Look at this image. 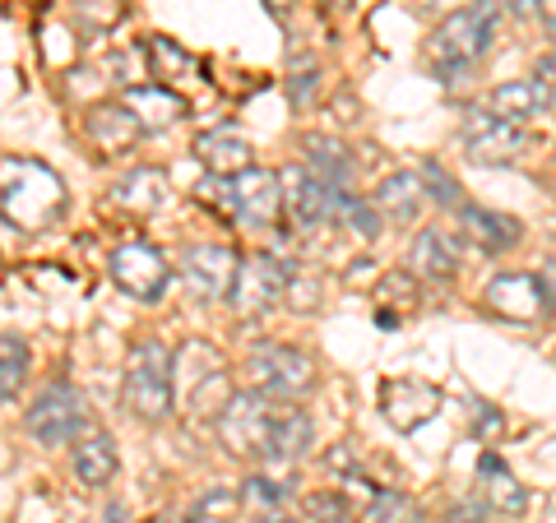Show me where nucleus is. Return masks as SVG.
Returning a JSON list of instances; mask_svg holds the SVG:
<instances>
[{
  "instance_id": "f257e3e1",
  "label": "nucleus",
  "mask_w": 556,
  "mask_h": 523,
  "mask_svg": "<svg viewBox=\"0 0 556 523\" xmlns=\"http://www.w3.org/2000/svg\"><path fill=\"white\" fill-rule=\"evenodd\" d=\"M65 214V181L38 158H0V218L42 232Z\"/></svg>"
},
{
  "instance_id": "f03ea898",
  "label": "nucleus",
  "mask_w": 556,
  "mask_h": 523,
  "mask_svg": "<svg viewBox=\"0 0 556 523\" xmlns=\"http://www.w3.org/2000/svg\"><path fill=\"white\" fill-rule=\"evenodd\" d=\"M496 28H501V0H468V5L450 10L445 20L431 28L427 61L437 65L441 75H459V69L486 56V47L496 42Z\"/></svg>"
},
{
  "instance_id": "7ed1b4c3",
  "label": "nucleus",
  "mask_w": 556,
  "mask_h": 523,
  "mask_svg": "<svg viewBox=\"0 0 556 523\" xmlns=\"http://www.w3.org/2000/svg\"><path fill=\"white\" fill-rule=\"evenodd\" d=\"M121 398L139 422H163L177 398V353L163 339H139L130 347L126 380H121Z\"/></svg>"
},
{
  "instance_id": "20e7f679",
  "label": "nucleus",
  "mask_w": 556,
  "mask_h": 523,
  "mask_svg": "<svg viewBox=\"0 0 556 523\" xmlns=\"http://www.w3.org/2000/svg\"><path fill=\"white\" fill-rule=\"evenodd\" d=\"M200 200L223 208L241 228H274L283 214V186L265 167H251L241 177H208L200 181Z\"/></svg>"
},
{
  "instance_id": "39448f33",
  "label": "nucleus",
  "mask_w": 556,
  "mask_h": 523,
  "mask_svg": "<svg viewBox=\"0 0 556 523\" xmlns=\"http://www.w3.org/2000/svg\"><path fill=\"white\" fill-rule=\"evenodd\" d=\"M24 426L38 445L65 449V445H75L79 435H89V404H84V394L70 385V380H51V385L28 404Z\"/></svg>"
},
{
  "instance_id": "423d86ee",
  "label": "nucleus",
  "mask_w": 556,
  "mask_h": 523,
  "mask_svg": "<svg viewBox=\"0 0 556 523\" xmlns=\"http://www.w3.org/2000/svg\"><path fill=\"white\" fill-rule=\"evenodd\" d=\"M247 375L260 394L278 398V404H288V398H302L316 390V357L302 353V347H288V343H265L255 347L247 357Z\"/></svg>"
},
{
  "instance_id": "0eeeda50",
  "label": "nucleus",
  "mask_w": 556,
  "mask_h": 523,
  "mask_svg": "<svg viewBox=\"0 0 556 523\" xmlns=\"http://www.w3.org/2000/svg\"><path fill=\"white\" fill-rule=\"evenodd\" d=\"M274 417H278V398L247 390V394H232L218 412V441L228 455L237 459H265V445H269V431H274Z\"/></svg>"
},
{
  "instance_id": "6e6552de",
  "label": "nucleus",
  "mask_w": 556,
  "mask_h": 523,
  "mask_svg": "<svg viewBox=\"0 0 556 523\" xmlns=\"http://www.w3.org/2000/svg\"><path fill=\"white\" fill-rule=\"evenodd\" d=\"M459 144L473 163L482 167H496V163H515L525 158L529 149V130L525 126H510V120L492 116L486 107H468L464 112V126H459Z\"/></svg>"
},
{
  "instance_id": "1a4fd4ad",
  "label": "nucleus",
  "mask_w": 556,
  "mask_h": 523,
  "mask_svg": "<svg viewBox=\"0 0 556 523\" xmlns=\"http://www.w3.org/2000/svg\"><path fill=\"white\" fill-rule=\"evenodd\" d=\"M237 269L241 259L232 246H218V241H204V246H186L181 255V283L195 302H223L237 288Z\"/></svg>"
},
{
  "instance_id": "9d476101",
  "label": "nucleus",
  "mask_w": 556,
  "mask_h": 523,
  "mask_svg": "<svg viewBox=\"0 0 556 523\" xmlns=\"http://www.w3.org/2000/svg\"><path fill=\"white\" fill-rule=\"evenodd\" d=\"M482 302L492 316L501 320H515V324H538L552 306V292L543 283V273H496L486 283Z\"/></svg>"
},
{
  "instance_id": "9b49d317",
  "label": "nucleus",
  "mask_w": 556,
  "mask_h": 523,
  "mask_svg": "<svg viewBox=\"0 0 556 523\" xmlns=\"http://www.w3.org/2000/svg\"><path fill=\"white\" fill-rule=\"evenodd\" d=\"M278 186H283V208L292 214V222H298V228H325V222L339 218L343 190H334L329 181H320L316 171H306V167H283V171H278Z\"/></svg>"
},
{
  "instance_id": "f8f14e48",
  "label": "nucleus",
  "mask_w": 556,
  "mask_h": 523,
  "mask_svg": "<svg viewBox=\"0 0 556 523\" xmlns=\"http://www.w3.org/2000/svg\"><path fill=\"white\" fill-rule=\"evenodd\" d=\"M112 278L116 288L135 296V302H159V296L167 292V259L159 246H149V241H126V246L112 251Z\"/></svg>"
},
{
  "instance_id": "ddd939ff",
  "label": "nucleus",
  "mask_w": 556,
  "mask_h": 523,
  "mask_svg": "<svg viewBox=\"0 0 556 523\" xmlns=\"http://www.w3.org/2000/svg\"><path fill=\"white\" fill-rule=\"evenodd\" d=\"M288 283H292V269L278 255H251L237 269L232 306L241 316H265V310H274L288 296Z\"/></svg>"
},
{
  "instance_id": "4468645a",
  "label": "nucleus",
  "mask_w": 556,
  "mask_h": 523,
  "mask_svg": "<svg viewBox=\"0 0 556 523\" xmlns=\"http://www.w3.org/2000/svg\"><path fill=\"white\" fill-rule=\"evenodd\" d=\"M437 412H441V390L427 385V380L394 375V380L380 385V417H386L399 435H413L417 426H427Z\"/></svg>"
},
{
  "instance_id": "2eb2a0df",
  "label": "nucleus",
  "mask_w": 556,
  "mask_h": 523,
  "mask_svg": "<svg viewBox=\"0 0 556 523\" xmlns=\"http://www.w3.org/2000/svg\"><path fill=\"white\" fill-rule=\"evenodd\" d=\"M408 273L417 283H450L464 265V251H459V232L450 228H422L408 241V255H404Z\"/></svg>"
},
{
  "instance_id": "dca6fc26",
  "label": "nucleus",
  "mask_w": 556,
  "mask_h": 523,
  "mask_svg": "<svg viewBox=\"0 0 556 523\" xmlns=\"http://www.w3.org/2000/svg\"><path fill=\"white\" fill-rule=\"evenodd\" d=\"M459 237L473 241L482 255H506L525 241V228L519 218L510 214H496V208H482V204H459Z\"/></svg>"
},
{
  "instance_id": "f3484780",
  "label": "nucleus",
  "mask_w": 556,
  "mask_h": 523,
  "mask_svg": "<svg viewBox=\"0 0 556 523\" xmlns=\"http://www.w3.org/2000/svg\"><path fill=\"white\" fill-rule=\"evenodd\" d=\"M556 102V93L547 89L543 79H510V84H501V89H492L482 98V107L501 116V120H510V126H533L538 116H543L547 107Z\"/></svg>"
},
{
  "instance_id": "a211bd4d",
  "label": "nucleus",
  "mask_w": 556,
  "mask_h": 523,
  "mask_svg": "<svg viewBox=\"0 0 556 523\" xmlns=\"http://www.w3.org/2000/svg\"><path fill=\"white\" fill-rule=\"evenodd\" d=\"M121 107L139 120V130L153 135V130L177 126L186 116V98L177 89H167V84H130V89L121 93Z\"/></svg>"
},
{
  "instance_id": "6ab92c4d",
  "label": "nucleus",
  "mask_w": 556,
  "mask_h": 523,
  "mask_svg": "<svg viewBox=\"0 0 556 523\" xmlns=\"http://www.w3.org/2000/svg\"><path fill=\"white\" fill-rule=\"evenodd\" d=\"M311 441H316V426H311V417L292 404H278V417H274V431H269V445H265V463L269 468H288L298 463Z\"/></svg>"
},
{
  "instance_id": "aec40b11",
  "label": "nucleus",
  "mask_w": 556,
  "mask_h": 523,
  "mask_svg": "<svg viewBox=\"0 0 556 523\" xmlns=\"http://www.w3.org/2000/svg\"><path fill=\"white\" fill-rule=\"evenodd\" d=\"M84 135L93 139V149L102 158H116V153H126L144 130H139V120L121 107V102H102V107H89V116H84Z\"/></svg>"
},
{
  "instance_id": "412c9836",
  "label": "nucleus",
  "mask_w": 556,
  "mask_h": 523,
  "mask_svg": "<svg viewBox=\"0 0 556 523\" xmlns=\"http://www.w3.org/2000/svg\"><path fill=\"white\" fill-rule=\"evenodd\" d=\"M195 158L208 177H241V171H251V144L232 126H223L195 139Z\"/></svg>"
},
{
  "instance_id": "4be33fe9",
  "label": "nucleus",
  "mask_w": 556,
  "mask_h": 523,
  "mask_svg": "<svg viewBox=\"0 0 556 523\" xmlns=\"http://www.w3.org/2000/svg\"><path fill=\"white\" fill-rule=\"evenodd\" d=\"M422 200H427V186H422V171H394V177H386L376 186V214L386 222H413L417 214H422Z\"/></svg>"
},
{
  "instance_id": "5701e85b",
  "label": "nucleus",
  "mask_w": 556,
  "mask_h": 523,
  "mask_svg": "<svg viewBox=\"0 0 556 523\" xmlns=\"http://www.w3.org/2000/svg\"><path fill=\"white\" fill-rule=\"evenodd\" d=\"M478 486H482L486 510H501V514H510V519L529 510V492L519 486V477L496 455H482L478 459Z\"/></svg>"
},
{
  "instance_id": "b1692460",
  "label": "nucleus",
  "mask_w": 556,
  "mask_h": 523,
  "mask_svg": "<svg viewBox=\"0 0 556 523\" xmlns=\"http://www.w3.org/2000/svg\"><path fill=\"white\" fill-rule=\"evenodd\" d=\"M302 153H306V171H316L320 181H329L334 190H348L353 186V149L343 144V139H334V135H311L306 144H302Z\"/></svg>"
},
{
  "instance_id": "393cba45",
  "label": "nucleus",
  "mask_w": 556,
  "mask_h": 523,
  "mask_svg": "<svg viewBox=\"0 0 556 523\" xmlns=\"http://www.w3.org/2000/svg\"><path fill=\"white\" fill-rule=\"evenodd\" d=\"M116 441L102 431H89L75 441V477L84 486H108L116 477Z\"/></svg>"
},
{
  "instance_id": "a878e982",
  "label": "nucleus",
  "mask_w": 556,
  "mask_h": 523,
  "mask_svg": "<svg viewBox=\"0 0 556 523\" xmlns=\"http://www.w3.org/2000/svg\"><path fill=\"white\" fill-rule=\"evenodd\" d=\"M121 208H130V214H153V208L167 204V171L159 167H135L130 177L116 181V195H112Z\"/></svg>"
},
{
  "instance_id": "bb28decb",
  "label": "nucleus",
  "mask_w": 556,
  "mask_h": 523,
  "mask_svg": "<svg viewBox=\"0 0 556 523\" xmlns=\"http://www.w3.org/2000/svg\"><path fill=\"white\" fill-rule=\"evenodd\" d=\"M144 56H149L153 79H163L167 89H177V84H186V79H195V75H200V61L190 56L181 42H172V38H149Z\"/></svg>"
},
{
  "instance_id": "cd10ccee",
  "label": "nucleus",
  "mask_w": 556,
  "mask_h": 523,
  "mask_svg": "<svg viewBox=\"0 0 556 523\" xmlns=\"http://www.w3.org/2000/svg\"><path fill=\"white\" fill-rule=\"evenodd\" d=\"M24 375H28V343L14 334H0V398L20 394Z\"/></svg>"
},
{
  "instance_id": "c85d7f7f",
  "label": "nucleus",
  "mask_w": 556,
  "mask_h": 523,
  "mask_svg": "<svg viewBox=\"0 0 556 523\" xmlns=\"http://www.w3.org/2000/svg\"><path fill=\"white\" fill-rule=\"evenodd\" d=\"M334 222H343V228H353L357 237H376L380 232V222H386V218H380L376 214V204L371 200H362V195H353V190H343V200H339V218Z\"/></svg>"
},
{
  "instance_id": "c756f323",
  "label": "nucleus",
  "mask_w": 556,
  "mask_h": 523,
  "mask_svg": "<svg viewBox=\"0 0 556 523\" xmlns=\"http://www.w3.org/2000/svg\"><path fill=\"white\" fill-rule=\"evenodd\" d=\"M283 500H288V486L278 482V477H251V482H241V505L255 514H278L283 510Z\"/></svg>"
},
{
  "instance_id": "7c9ffc66",
  "label": "nucleus",
  "mask_w": 556,
  "mask_h": 523,
  "mask_svg": "<svg viewBox=\"0 0 556 523\" xmlns=\"http://www.w3.org/2000/svg\"><path fill=\"white\" fill-rule=\"evenodd\" d=\"M367 523H422V519H417V505L404 492H376V500L367 505Z\"/></svg>"
},
{
  "instance_id": "2f4dec72",
  "label": "nucleus",
  "mask_w": 556,
  "mask_h": 523,
  "mask_svg": "<svg viewBox=\"0 0 556 523\" xmlns=\"http://www.w3.org/2000/svg\"><path fill=\"white\" fill-rule=\"evenodd\" d=\"M422 186H427V195L437 200V204H450V208H459V195H455V177L441 167V163H427L422 167Z\"/></svg>"
},
{
  "instance_id": "473e14b6",
  "label": "nucleus",
  "mask_w": 556,
  "mask_h": 523,
  "mask_svg": "<svg viewBox=\"0 0 556 523\" xmlns=\"http://www.w3.org/2000/svg\"><path fill=\"white\" fill-rule=\"evenodd\" d=\"M288 93H292V102H298V107H311V102L320 98V69H292L288 75Z\"/></svg>"
},
{
  "instance_id": "72a5a7b5",
  "label": "nucleus",
  "mask_w": 556,
  "mask_h": 523,
  "mask_svg": "<svg viewBox=\"0 0 556 523\" xmlns=\"http://www.w3.org/2000/svg\"><path fill=\"white\" fill-rule=\"evenodd\" d=\"M501 431H506V417H501L492 404H478L473 408V435L478 441H496Z\"/></svg>"
},
{
  "instance_id": "f704fd0d",
  "label": "nucleus",
  "mask_w": 556,
  "mask_h": 523,
  "mask_svg": "<svg viewBox=\"0 0 556 523\" xmlns=\"http://www.w3.org/2000/svg\"><path fill=\"white\" fill-rule=\"evenodd\" d=\"M450 523H482L486 519V505L482 500H464V505H455V510L445 514Z\"/></svg>"
},
{
  "instance_id": "c9c22d12",
  "label": "nucleus",
  "mask_w": 556,
  "mask_h": 523,
  "mask_svg": "<svg viewBox=\"0 0 556 523\" xmlns=\"http://www.w3.org/2000/svg\"><path fill=\"white\" fill-rule=\"evenodd\" d=\"M533 79H543V84H547V89L556 93V51H547V56H543V61H538V75H533Z\"/></svg>"
},
{
  "instance_id": "e433bc0d",
  "label": "nucleus",
  "mask_w": 556,
  "mask_h": 523,
  "mask_svg": "<svg viewBox=\"0 0 556 523\" xmlns=\"http://www.w3.org/2000/svg\"><path fill=\"white\" fill-rule=\"evenodd\" d=\"M543 5H547V0H510V10L519 14V20H533V14L543 10Z\"/></svg>"
},
{
  "instance_id": "4c0bfd02",
  "label": "nucleus",
  "mask_w": 556,
  "mask_h": 523,
  "mask_svg": "<svg viewBox=\"0 0 556 523\" xmlns=\"http://www.w3.org/2000/svg\"><path fill=\"white\" fill-rule=\"evenodd\" d=\"M108 523H126V505H112V510H108Z\"/></svg>"
},
{
  "instance_id": "58836bf2",
  "label": "nucleus",
  "mask_w": 556,
  "mask_h": 523,
  "mask_svg": "<svg viewBox=\"0 0 556 523\" xmlns=\"http://www.w3.org/2000/svg\"><path fill=\"white\" fill-rule=\"evenodd\" d=\"M251 523H288L283 514H260V519H251Z\"/></svg>"
},
{
  "instance_id": "ea45409f",
  "label": "nucleus",
  "mask_w": 556,
  "mask_h": 523,
  "mask_svg": "<svg viewBox=\"0 0 556 523\" xmlns=\"http://www.w3.org/2000/svg\"><path fill=\"white\" fill-rule=\"evenodd\" d=\"M329 5H334V10H348V5H353V0H329Z\"/></svg>"
},
{
  "instance_id": "a19ab883",
  "label": "nucleus",
  "mask_w": 556,
  "mask_h": 523,
  "mask_svg": "<svg viewBox=\"0 0 556 523\" xmlns=\"http://www.w3.org/2000/svg\"><path fill=\"white\" fill-rule=\"evenodd\" d=\"M269 5H274V10H288V5H292V0H269Z\"/></svg>"
},
{
  "instance_id": "79ce46f5",
  "label": "nucleus",
  "mask_w": 556,
  "mask_h": 523,
  "mask_svg": "<svg viewBox=\"0 0 556 523\" xmlns=\"http://www.w3.org/2000/svg\"><path fill=\"white\" fill-rule=\"evenodd\" d=\"M343 523H353V519H343Z\"/></svg>"
}]
</instances>
